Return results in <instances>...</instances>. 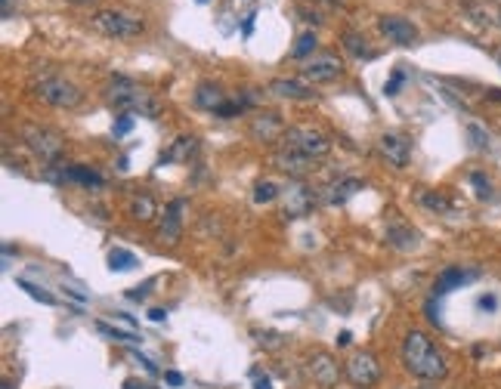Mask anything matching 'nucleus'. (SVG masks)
Wrapping results in <instances>:
<instances>
[{"label":"nucleus","instance_id":"11","mask_svg":"<svg viewBox=\"0 0 501 389\" xmlns=\"http://www.w3.org/2000/svg\"><path fill=\"white\" fill-rule=\"evenodd\" d=\"M378 31L384 34V37H390L393 43H399V46H412V43H418V28L408 22V19H403V16H380L378 19Z\"/></svg>","mask_w":501,"mask_h":389},{"label":"nucleus","instance_id":"2","mask_svg":"<svg viewBox=\"0 0 501 389\" xmlns=\"http://www.w3.org/2000/svg\"><path fill=\"white\" fill-rule=\"evenodd\" d=\"M106 99L111 108H118L121 115H139V118H158L161 115V102L152 93L143 90L130 78H111L106 87Z\"/></svg>","mask_w":501,"mask_h":389},{"label":"nucleus","instance_id":"25","mask_svg":"<svg viewBox=\"0 0 501 389\" xmlns=\"http://www.w3.org/2000/svg\"><path fill=\"white\" fill-rule=\"evenodd\" d=\"M130 217L139 219V222L155 219V201L148 198V194H136V198L130 201Z\"/></svg>","mask_w":501,"mask_h":389},{"label":"nucleus","instance_id":"15","mask_svg":"<svg viewBox=\"0 0 501 389\" xmlns=\"http://www.w3.org/2000/svg\"><path fill=\"white\" fill-rule=\"evenodd\" d=\"M250 136H254L257 142H282V136H285L282 118L273 115V111L257 115L254 120H250Z\"/></svg>","mask_w":501,"mask_h":389},{"label":"nucleus","instance_id":"23","mask_svg":"<svg viewBox=\"0 0 501 389\" xmlns=\"http://www.w3.org/2000/svg\"><path fill=\"white\" fill-rule=\"evenodd\" d=\"M340 43H343V50H347L353 59H371V56H375V53L368 50V41L359 31H343L340 34Z\"/></svg>","mask_w":501,"mask_h":389},{"label":"nucleus","instance_id":"44","mask_svg":"<svg viewBox=\"0 0 501 389\" xmlns=\"http://www.w3.org/2000/svg\"><path fill=\"white\" fill-rule=\"evenodd\" d=\"M4 389H13V383H4Z\"/></svg>","mask_w":501,"mask_h":389},{"label":"nucleus","instance_id":"9","mask_svg":"<svg viewBox=\"0 0 501 389\" xmlns=\"http://www.w3.org/2000/svg\"><path fill=\"white\" fill-rule=\"evenodd\" d=\"M282 217L285 219H300L306 217V213L313 210V204H315V194L306 189L303 182H291L288 189H282Z\"/></svg>","mask_w":501,"mask_h":389},{"label":"nucleus","instance_id":"7","mask_svg":"<svg viewBox=\"0 0 501 389\" xmlns=\"http://www.w3.org/2000/svg\"><path fill=\"white\" fill-rule=\"evenodd\" d=\"M343 374H347V380L353 386L368 389V386H375L380 380V365H378V358L371 356V352H353L350 361L343 365Z\"/></svg>","mask_w":501,"mask_h":389},{"label":"nucleus","instance_id":"41","mask_svg":"<svg viewBox=\"0 0 501 389\" xmlns=\"http://www.w3.org/2000/svg\"><path fill=\"white\" fill-rule=\"evenodd\" d=\"M241 31H245V34H250V31H254V13H250V16L245 19V28H241Z\"/></svg>","mask_w":501,"mask_h":389},{"label":"nucleus","instance_id":"45","mask_svg":"<svg viewBox=\"0 0 501 389\" xmlns=\"http://www.w3.org/2000/svg\"><path fill=\"white\" fill-rule=\"evenodd\" d=\"M418 389H436V386H418Z\"/></svg>","mask_w":501,"mask_h":389},{"label":"nucleus","instance_id":"36","mask_svg":"<svg viewBox=\"0 0 501 389\" xmlns=\"http://www.w3.org/2000/svg\"><path fill=\"white\" fill-rule=\"evenodd\" d=\"M477 306H480V309H489V312H492V309L498 306V300H495L492 294H486V296H480V303H477Z\"/></svg>","mask_w":501,"mask_h":389},{"label":"nucleus","instance_id":"28","mask_svg":"<svg viewBox=\"0 0 501 389\" xmlns=\"http://www.w3.org/2000/svg\"><path fill=\"white\" fill-rule=\"evenodd\" d=\"M96 331H99V333H106V337H108V340H115V343H143L133 331L111 328V324H106V321H96Z\"/></svg>","mask_w":501,"mask_h":389},{"label":"nucleus","instance_id":"29","mask_svg":"<svg viewBox=\"0 0 501 389\" xmlns=\"http://www.w3.org/2000/svg\"><path fill=\"white\" fill-rule=\"evenodd\" d=\"M464 133H467L470 148H477V152H486V148H489V133L480 124H473V120H470V124L464 127Z\"/></svg>","mask_w":501,"mask_h":389},{"label":"nucleus","instance_id":"17","mask_svg":"<svg viewBox=\"0 0 501 389\" xmlns=\"http://www.w3.org/2000/svg\"><path fill=\"white\" fill-rule=\"evenodd\" d=\"M473 278H477V272H467V269H458V266H449V269H442L440 278H436V284H433V294L436 296H442V294H449L455 291V287H464V284H470Z\"/></svg>","mask_w":501,"mask_h":389},{"label":"nucleus","instance_id":"16","mask_svg":"<svg viewBox=\"0 0 501 389\" xmlns=\"http://www.w3.org/2000/svg\"><path fill=\"white\" fill-rule=\"evenodd\" d=\"M273 164L278 167V170H285L288 176H297L300 180L303 173H310L313 170V157H306L300 152H291V148H278V152L273 155Z\"/></svg>","mask_w":501,"mask_h":389},{"label":"nucleus","instance_id":"12","mask_svg":"<svg viewBox=\"0 0 501 389\" xmlns=\"http://www.w3.org/2000/svg\"><path fill=\"white\" fill-rule=\"evenodd\" d=\"M378 148H380V155L387 157V164H393L396 170H403L408 164V157H412V142H408L403 133H384Z\"/></svg>","mask_w":501,"mask_h":389},{"label":"nucleus","instance_id":"38","mask_svg":"<svg viewBox=\"0 0 501 389\" xmlns=\"http://www.w3.org/2000/svg\"><path fill=\"white\" fill-rule=\"evenodd\" d=\"M164 380H167L171 386H183V374H176V370H167Z\"/></svg>","mask_w":501,"mask_h":389},{"label":"nucleus","instance_id":"24","mask_svg":"<svg viewBox=\"0 0 501 389\" xmlns=\"http://www.w3.org/2000/svg\"><path fill=\"white\" fill-rule=\"evenodd\" d=\"M136 266V254H130L127 247H111L108 250V269L111 272H130Z\"/></svg>","mask_w":501,"mask_h":389},{"label":"nucleus","instance_id":"30","mask_svg":"<svg viewBox=\"0 0 501 389\" xmlns=\"http://www.w3.org/2000/svg\"><path fill=\"white\" fill-rule=\"evenodd\" d=\"M278 194H282V189H278L275 182H269V180H263L254 189V204H269V201H275Z\"/></svg>","mask_w":501,"mask_h":389},{"label":"nucleus","instance_id":"31","mask_svg":"<svg viewBox=\"0 0 501 389\" xmlns=\"http://www.w3.org/2000/svg\"><path fill=\"white\" fill-rule=\"evenodd\" d=\"M16 281H19V287H22V291H28V294L34 296V300H41L44 306H56V296H50L46 291H41V287L31 284V281H28V278H16Z\"/></svg>","mask_w":501,"mask_h":389},{"label":"nucleus","instance_id":"39","mask_svg":"<svg viewBox=\"0 0 501 389\" xmlns=\"http://www.w3.org/2000/svg\"><path fill=\"white\" fill-rule=\"evenodd\" d=\"M303 19H306V22H313V25L322 22V16H319V13H310V9H303Z\"/></svg>","mask_w":501,"mask_h":389},{"label":"nucleus","instance_id":"34","mask_svg":"<svg viewBox=\"0 0 501 389\" xmlns=\"http://www.w3.org/2000/svg\"><path fill=\"white\" fill-rule=\"evenodd\" d=\"M403 81H405V74H403V71H393V78H390V81H387V87H384L387 96H396L399 87H403Z\"/></svg>","mask_w":501,"mask_h":389},{"label":"nucleus","instance_id":"19","mask_svg":"<svg viewBox=\"0 0 501 389\" xmlns=\"http://www.w3.org/2000/svg\"><path fill=\"white\" fill-rule=\"evenodd\" d=\"M269 93L278 99H315L313 87H306L303 81H294V78H275L269 83Z\"/></svg>","mask_w":501,"mask_h":389},{"label":"nucleus","instance_id":"42","mask_svg":"<svg viewBox=\"0 0 501 389\" xmlns=\"http://www.w3.org/2000/svg\"><path fill=\"white\" fill-rule=\"evenodd\" d=\"M350 340H353V337H350V331H343L340 337H338V346H350Z\"/></svg>","mask_w":501,"mask_h":389},{"label":"nucleus","instance_id":"14","mask_svg":"<svg viewBox=\"0 0 501 389\" xmlns=\"http://www.w3.org/2000/svg\"><path fill=\"white\" fill-rule=\"evenodd\" d=\"M362 180H356V176H340V180H334L325 185V194H322V201L328 204V207H340V204H347L353 194L362 192Z\"/></svg>","mask_w":501,"mask_h":389},{"label":"nucleus","instance_id":"26","mask_svg":"<svg viewBox=\"0 0 501 389\" xmlns=\"http://www.w3.org/2000/svg\"><path fill=\"white\" fill-rule=\"evenodd\" d=\"M418 201H421L427 210H433V213H449V210H452L449 198H445V194H440V192H418Z\"/></svg>","mask_w":501,"mask_h":389},{"label":"nucleus","instance_id":"35","mask_svg":"<svg viewBox=\"0 0 501 389\" xmlns=\"http://www.w3.org/2000/svg\"><path fill=\"white\" fill-rule=\"evenodd\" d=\"M148 287H152V281H148V284H143V287H133V291H127V296H130V300H146Z\"/></svg>","mask_w":501,"mask_h":389},{"label":"nucleus","instance_id":"3","mask_svg":"<svg viewBox=\"0 0 501 389\" xmlns=\"http://www.w3.org/2000/svg\"><path fill=\"white\" fill-rule=\"evenodd\" d=\"M282 148H291V152H300L313 161H319L331 152V139L315 127H288L282 136Z\"/></svg>","mask_w":501,"mask_h":389},{"label":"nucleus","instance_id":"8","mask_svg":"<svg viewBox=\"0 0 501 389\" xmlns=\"http://www.w3.org/2000/svg\"><path fill=\"white\" fill-rule=\"evenodd\" d=\"M300 74H303V81H313V83H331L343 74V62L334 53H315L303 62Z\"/></svg>","mask_w":501,"mask_h":389},{"label":"nucleus","instance_id":"40","mask_svg":"<svg viewBox=\"0 0 501 389\" xmlns=\"http://www.w3.org/2000/svg\"><path fill=\"white\" fill-rule=\"evenodd\" d=\"M148 318H152V321H164L167 312H164V309H152V312H148Z\"/></svg>","mask_w":501,"mask_h":389},{"label":"nucleus","instance_id":"32","mask_svg":"<svg viewBox=\"0 0 501 389\" xmlns=\"http://www.w3.org/2000/svg\"><path fill=\"white\" fill-rule=\"evenodd\" d=\"M470 182L477 185V198H482V201L492 198V182H489L482 173H470Z\"/></svg>","mask_w":501,"mask_h":389},{"label":"nucleus","instance_id":"43","mask_svg":"<svg viewBox=\"0 0 501 389\" xmlns=\"http://www.w3.org/2000/svg\"><path fill=\"white\" fill-rule=\"evenodd\" d=\"M489 96L492 99H501V90H489Z\"/></svg>","mask_w":501,"mask_h":389},{"label":"nucleus","instance_id":"33","mask_svg":"<svg viewBox=\"0 0 501 389\" xmlns=\"http://www.w3.org/2000/svg\"><path fill=\"white\" fill-rule=\"evenodd\" d=\"M130 130H133V115H121L115 124H111V133L115 136H127Z\"/></svg>","mask_w":501,"mask_h":389},{"label":"nucleus","instance_id":"20","mask_svg":"<svg viewBox=\"0 0 501 389\" xmlns=\"http://www.w3.org/2000/svg\"><path fill=\"white\" fill-rule=\"evenodd\" d=\"M195 105L217 115V111L226 105V93H223L217 83H198V90H195Z\"/></svg>","mask_w":501,"mask_h":389},{"label":"nucleus","instance_id":"22","mask_svg":"<svg viewBox=\"0 0 501 389\" xmlns=\"http://www.w3.org/2000/svg\"><path fill=\"white\" fill-rule=\"evenodd\" d=\"M69 182H78V185H84V189H102V185H106V180H102L93 167H84V164L69 167Z\"/></svg>","mask_w":501,"mask_h":389},{"label":"nucleus","instance_id":"6","mask_svg":"<svg viewBox=\"0 0 501 389\" xmlns=\"http://www.w3.org/2000/svg\"><path fill=\"white\" fill-rule=\"evenodd\" d=\"M34 96L53 108H78L84 93L65 78H44L41 83H34Z\"/></svg>","mask_w":501,"mask_h":389},{"label":"nucleus","instance_id":"27","mask_svg":"<svg viewBox=\"0 0 501 389\" xmlns=\"http://www.w3.org/2000/svg\"><path fill=\"white\" fill-rule=\"evenodd\" d=\"M315 46H319L315 34H313V31H303L300 37H297L291 56H294V59H310V56H315Z\"/></svg>","mask_w":501,"mask_h":389},{"label":"nucleus","instance_id":"1","mask_svg":"<svg viewBox=\"0 0 501 389\" xmlns=\"http://www.w3.org/2000/svg\"><path fill=\"white\" fill-rule=\"evenodd\" d=\"M403 365L408 374H415L418 380H427V383H436L449 374V365H445V356L433 346V340L427 337L424 331H408L403 340Z\"/></svg>","mask_w":501,"mask_h":389},{"label":"nucleus","instance_id":"46","mask_svg":"<svg viewBox=\"0 0 501 389\" xmlns=\"http://www.w3.org/2000/svg\"><path fill=\"white\" fill-rule=\"evenodd\" d=\"M198 4H208V0H198Z\"/></svg>","mask_w":501,"mask_h":389},{"label":"nucleus","instance_id":"5","mask_svg":"<svg viewBox=\"0 0 501 389\" xmlns=\"http://www.w3.org/2000/svg\"><path fill=\"white\" fill-rule=\"evenodd\" d=\"M93 25H96L102 34L121 37V41H127V37H139L146 31L143 19L130 16V13H121V9H99V13L93 16Z\"/></svg>","mask_w":501,"mask_h":389},{"label":"nucleus","instance_id":"4","mask_svg":"<svg viewBox=\"0 0 501 389\" xmlns=\"http://www.w3.org/2000/svg\"><path fill=\"white\" fill-rule=\"evenodd\" d=\"M19 136H22V142L46 164H56L62 157V152H65V139L56 133V130H46V127H37V124H25L22 130H19Z\"/></svg>","mask_w":501,"mask_h":389},{"label":"nucleus","instance_id":"37","mask_svg":"<svg viewBox=\"0 0 501 389\" xmlns=\"http://www.w3.org/2000/svg\"><path fill=\"white\" fill-rule=\"evenodd\" d=\"M254 389H273V383H269V377H263L260 370H254Z\"/></svg>","mask_w":501,"mask_h":389},{"label":"nucleus","instance_id":"21","mask_svg":"<svg viewBox=\"0 0 501 389\" xmlns=\"http://www.w3.org/2000/svg\"><path fill=\"white\" fill-rule=\"evenodd\" d=\"M195 152H198V139L195 136H180L176 142L167 148L164 152V157L161 161H176V164H189L192 157H195Z\"/></svg>","mask_w":501,"mask_h":389},{"label":"nucleus","instance_id":"18","mask_svg":"<svg viewBox=\"0 0 501 389\" xmlns=\"http://www.w3.org/2000/svg\"><path fill=\"white\" fill-rule=\"evenodd\" d=\"M387 244L393 250H403V254H408V250H418V244H421V235L405 226V222H393V226L387 229Z\"/></svg>","mask_w":501,"mask_h":389},{"label":"nucleus","instance_id":"10","mask_svg":"<svg viewBox=\"0 0 501 389\" xmlns=\"http://www.w3.org/2000/svg\"><path fill=\"white\" fill-rule=\"evenodd\" d=\"M306 370H310L313 383L322 386V389L338 386V380H340V365L331 352H313L310 361H306Z\"/></svg>","mask_w":501,"mask_h":389},{"label":"nucleus","instance_id":"47","mask_svg":"<svg viewBox=\"0 0 501 389\" xmlns=\"http://www.w3.org/2000/svg\"><path fill=\"white\" fill-rule=\"evenodd\" d=\"M74 4H84V0H74Z\"/></svg>","mask_w":501,"mask_h":389},{"label":"nucleus","instance_id":"13","mask_svg":"<svg viewBox=\"0 0 501 389\" xmlns=\"http://www.w3.org/2000/svg\"><path fill=\"white\" fill-rule=\"evenodd\" d=\"M183 210H186V201L176 198L167 204L164 217H161V226H158V238L164 241V244H176V238H180L183 232Z\"/></svg>","mask_w":501,"mask_h":389}]
</instances>
